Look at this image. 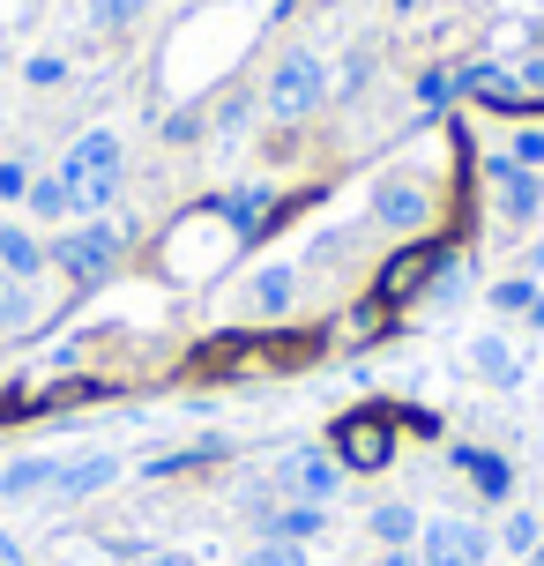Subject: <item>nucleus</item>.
Here are the masks:
<instances>
[{"label": "nucleus", "instance_id": "1", "mask_svg": "<svg viewBox=\"0 0 544 566\" xmlns=\"http://www.w3.org/2000/svg\"><path fill=\"white\" fill-rule=\"evenodd\" d=\"M119 171H127L119 135H105V127L75 135L67 157H60V195H67V209H105V201L119 195Z\"/></svg>", "mask_w": 544, "mask_h": 566}, {"label": "nucleus", "instance_id": "2", "mask_svg": "<svg viewBox=\"0 0 544 566\" xmlns=\"http://www.w3.org/2000/svg\"><path fill=\"white\" fill-rule=\"evenodd\" d=\"M448 254H456V239H448V231H426V239H402L396 254L380 261V276H373V291H366V298H380L388 313H402L410 298H426L432 269H440Z\"/></svg>", "mask_w": 544, "mask_h": 566}, {"label": "nucleus", "instance_id": "3", "mask_svg": "<svg viewBox=\"0 0 544 566\" xmlns=\"http://www.w3.org/2000/svg\"><path fill=\"white\" fill-rule=\"evenodd\" d=\"M119 254H127V231L119 224H75V231H60L53 247H45V261H53L67 283H83V291H97V283L113 276Z\"/></svg>", "mask_w": 544, "mask_h": 566}, {"label": "nucleus", "instance_id": "4", "mask_svg": "<svg viewBox=\"0 0 544 566\" xmlns=\"http://www.w3.org/2000/svg\"><path fill=\"white\" fill-rule=\"evenodd\" d=\"M328 454L373 478V470H388L396 462V424H388V402H366V410H344V418L328 424Z\"/></svg>", "mask_w": 544, "mask_h": 566}, {"label": "nucleus", "instance_id": "5", "mask_svg": "<svg viewBox=\"0 0 544 566\" xmlns=\"http://www.w3.org/2000/svg\"><path fill=\"white\" fill-rule=\"evenodd\" d=\"M321 97H328V75H321L314 53H284L276 60V75H269V119L299 127V119L321 113Z\"/></svg>", "mask_w": 544, "mask_h": 566}, {"label": "nucleus", "instance_id": "6", "mask_svg": "<svg viewBox=\"0 0 544 566\" xmlns=\"http://www.w3.org/2000/svg\"><path fill=\"white\" fill-rule=\"evenodd\" d=\"M432 217H440V195H432V179H418V171H388V179L373 187V224L418 231V239H426Z\"/></svg>", "mask_w": 544, "mask_h": 566}, {"label": "nucleus", "instance_id": "7", "mask_svg": "<svg viewBox=\"0 0 544 566\" xmlns=\"http://www.w3.org/2000/svg\"><path fill=\"white\" fill-rule=\"evenodd\" d=\"M336 484H344V462L328 448H291L284 470H276V492H284V500H306V507H328Z\"/></svg>", "mask_w": 544, "mask_h": 566}, {"label": "nucleus", "instance_id": "8", "mask_svg": "<svg viewBox=\"0 0 544 566\" xmlns=\"http://www.w3.org/2000/svg\"><path fill=\"white\" fill-rule=\"evenodd\" d=\"M456 90H462V97H478L485 113H508V119H522L530 105H537V97H530V90H522L508 67H492V60H470V67H456Z\"/></svg>", "mask_w": 544, "mask_h": 566}, {"label": "nucleus", "instance_id": "9", "mask_svg": "<svg viewBox=\"0 0 544 566\" xmlns=\"http://www.w3.org/2000/svg\"><path fill=\"white\" fill-rule=\"evenodd\" d=\"M485 179H492V195H500V209H508V224H530L544 209V179L530 165H515V157H492Z\"/></svg>", "mask_w": 544, "mask_h": 566}, {"label": "nucleus", "instance_id": "10", "mask_svg": "<svg viewBox=\"0 0 544 566\" xmlns=\"http://www.w3.org/2000/svg\"><path fill=\"white\" fill-rule=\"evenodd\" d=\"M485 530L478 522H432L426 530V544H418V559L426 566H485Z\"/></svg>", "mask_w": 544, "mask_h": 566}, {"label": "nucleus", "instance_id": "11", "mask_svg": "<svg viewBox=\"0 0 544 566\" xmlns=\"http://www.w3.org/2000/svg\"><path fill=\"white\" fill-rule=\"evenodd\" d=\"M261 366V336H247V328H231V336H209L187 358V373H201V380H217V373H254Z\"/></svg>", "mask_w": 544, "mask_h": 566}, {"label": "nucleus", "instance_id": "12", "mask_svg": "<svg viewBox=\"0 0 544 566\" xmlns=\"http://www.w3.org/2000/svg\"><path fill=\"white\" fill-rule=\"evenodd\" d=\"M456 470L478 484V500H508V492H515V462H508L500 448H478V440H462V448H456Z\"/></svg>", "mask_w": 544, "mask_h": 566}, {"label": "nucleus", "instance_id": "13", "mask_svg": "<svg viewBox=\"0 0 544 566\" xmlns=\"http://www.w3.org/2000/svg\"><path fill=\"white\" fill-rule=\"evenodd\" d=\"M105 484H119V454H83V462H67L53 478V507H75V500H90V492H105Z\"/></svg>", "mask_w": 544, "mask_h": 566}, {"label": "nucleus", "instance_id": "14", "mask_svg": "<svg viewBox=\"0 0 544 566\" xmlns=\"http://www.w3.org/2000/svg\"><path fill=\"white\" fill-rule=\"evenodd\" d=\"M291 306H299V269H284V261L247 283V313H254V321H284Z\"/></svg>", "mask_w": 544, "mask_h": 566}, {"label": "nucleus", "instance_id": "15", "mask_svg": "<svg viewBox=\"0 0 544 566\" xmlns=\"http://www.w3.org/2000/svg\"><path fill=\"white\" fill-rule=\"evenodd\" d=\"M328 522H321V507H306V500H276V507L261 514V537H276V544H306L321 537Z\"/></svg>", "mask_w": 544, "mask_h": 566}, {"label": "nucleus", "instance_id": "16", "mask_svg": "<svg viewBox=\"0 0 544 566\" xmlns=\"http://www.w3.org/2000/svg\"><path fill=\"white\" fill-rule=\"evenodd\" d=\"M321 328H284V336H261V366H276V373H299V366H314L321 358Z\"/></svg>", "mask_w": 544, "mask_h": 566}, {"label": "nucleus", "instance_id": "17", "mask_svg": "<svg viewBox=\"0 0 544 566\" xmlns=\"http://www.w3.org/2000/svg\"><path fill=\"white\" fill-rule=\"evenodd\" d=\"M470 366H478V380H492V388H515L522 380V358L508 336H478L470 343Z\"/></svg>", "mask_w": 544, "mask_h": 566}, {"label": "nucleus", "instance_id": "18", "mask_svg": "<svg viewBox=\"0 0 544 566\" xmlns=\"http://www.w3.org/2000/svg\"><path fill=\"white\" fill-rule=\"evenodd\" d=\"M60 478V462H45V454H30V462H8L0 470V500H45Z\"/></svg>", "mask_w": 544, "mask_h": 566}, {"label": "nucleus", "instance_id": "19", "mask_svg": "<svg viewBox=\"0 0 544 566\" xmlns=\"http://www.w3.org/2000/svg\"><path fill=\"white\" fill-rule=\"evenodd\" d=\"M0 269H8V276H38V269H45V247H38V239H30L23 224H0Z\"/></svg>", "mask_w": 544, "mask_h": 566}, {"label": "nucleus", "instance_id": "20", "mask_svg": "<svg viewBox=\"0 0 544 566\" xmlns=\"http://www.w3.org/2000/svg\"><path fill=\"white\" fill-rule=\"evenodd\" d=\"M373 537L388 544V552H402V544L418 537V507H402V500H388V507H373Z\"/></svg>", "mask_w": 544, "mask_h": 566}, {"label": "nucleus", "instance_id": "21", "mask_svg": "<svg viewBox=\"0 0 544 566\" xmlns=\"http://www.w3.org/2000/svg\"><path fill=\"white\" fill-rule=\"evenodd\" d=\"M388 321H396V313L380 306V298H366V306H351V313H344V336L358 343V350H373V343L388 336Z\"/></svg>", "mask_w": 544, "mask_h": 566}, {"label": "nucleus", "instance_id": "22", "mask_svg": "<svg viewBox=\"0 0 544 566\" xmlns=\"http://www.w3.org/2000/svg\"><path fill=\"white\" fill-rule=\"evenodd\" d=\"M201 462H224V440H195V448H179V454H157L149 478H187V470H201Z\"/></svg>", "mask_w": 544, "mask_h": 566}, {"label": "nucleus", "instance_id": "23", "mask_svg": "<svg viewBox=\"0 0 544 566\" xmlns=\"http://www.w3.org/2000/svg\"><path fill=\"white\" fill-rule=\"evenodd\" d=\"M462 283H470V261H462V247H456V254H448L440 269H432L426 298H432V306H456V298H462Z\"/></svg>", "mask_w": 544, "mask_h": 566}, {"label": "nucleus", "instance_id": "24", "mask_svg": "<svg viewBox=\"0 0 544 566\" xmlns=\"http://www.w3.org/2000/svg\"><path fill=\"white\" fill-rule=\"evenodd\" d=\"M30 321V291H23V276H8V269H0V336H8V328H23Z\"/></svg>", "mask_w": 544, "mask_h": 566}, {"label": "nucleus", "instance_id": "25", "mask_svg": "<svg viewBox=\"0 0 544 566\" xmlns=\"http://www.w3.org/2000/svg\"><path fill=\"white\" fill-rule=\"evenodd\" d=\"M388 424L418 432V440H440V410H418V402H388Z\"/></svg>", "mask_w": 544, "mask_h": 566}, {"label": "nucleus", "instance_id": "26", "mask_svg": "<svg viewBox=\"0 0 544 566\" xmlns=\"http://www.w3.org/2000/svg\"><path fill=\"white\" fill-rule=\"evenodd\" d=\"M418 97H426V113H418V119L448 113V97H456V75H448V67H426V75H418Z\"/></svg>", "mask_w": 544, "mask_h": 566}, {"label": "nucleus", "instance_id": "27", "mask_svg": "<svg viewBox=\"0 0 544 566\" xmlns=\"http://www.w3.org/2000/svg\"><path fill=\"white\" fill-rule=\"evenodd\" d=\"M239 566H306V544H276V537H261Z\"/></svg>", "mask_w": 544, "mask_h": 566}, {"label": "nucleus", "instance_id": "28", "mask_svg": "<svg viewBox=\"0 0 544 566\" xmlns=\"http://www.w3.org/2000/svg\"><path fill=\"white\" fill-rule=\"evenodd\" d=\"M492 306H500V313H530V306H537V283H530V276L492 283Z\"/></svg>", "mask_w": 544, "mask_h": 566}, {"label": "nucleus", "instance_id": "29", "mask_svg": "<svg viewBox=\"0 0 544 566\" xmlns=\"http://www.w3.org/2000/svg\"><path fill=\"white\" fill-rule=\"evenodd\" d=\"M23 83H30V90H53V83H67V60H53V53L23 60Z\"/></svg>", "mask_w": 544, "mask_h": 566}, {"label": "nucleus", "instance_id": "30", "mask_svg": "<svg viewBox=\"0 0 544 566\" xmlns=\"http://www.w3.org/2000/svg\"><path fill=\"white\" fill-rule=\"evenodd\" d=\"M30 209H38V217H60V209H67V195H60V171H53V179H30Z\"/></svg>", "mask_w": 544, "mask_h": 566}, {"label": "nucleus", "instance_id": "31", "mask_svg": "<svg viewBox=\"0 0 544 566\" xmlns=\"http://www.w3.org/2000/svg\"><path fill=\"white\" fill-rule=\"evenodd\" d=\"M515 165H530V171H544V127H515V149H508Z\"/></svg>", "mask_w": 544, "mask_h": 566}, {"label": "nucleus", "instance_id": "32", "mask_svg": "<svg viewBox=\"0 0 544 566\" xmlns=\"http://www.w3.org/2000/svg\"><path fill=\"white\" fill-rule=\"evenodd\" d=\"M508 544H515V552H537V544H544V522H537V514H515V522H508Z\"/></svg>", "mask_w": 544, "mask_h": 566}, {"label": "nucleus", "instance_id": "33", "mask_svg": "<svg viewBox=\"0 0 544 566\" xmlns=\"http://www.w3.org/2000/svg\"><path fill=\"white\" fill-rule=\"evenodd\" d=\"M149 0H97V23H113V30H127L135 15H143Z\"/></svg>", "mask_w": 544, "mask_h": 566}, {"label": "nucleus", "instance_id": "34", "mask_svg": "<svg viewBox=\"0 0 544 566\" xmlns=\"http://www.w3.org/2000/svg\"><path fill=\"white\" fill-rule=\"evenodd\" d=\"M15 195H30V165L8 157V165H0V201H15Z\"/></svg>", "mask_w": 544, "mask_h": 566}, {"label": "nucleus", "instance_id": "35", "mask_svg": "<svg viewBox=\"0 0 544 566\" xmlns=\"http://www.w3.org/2000/svg\"><path fill=\"white\" fill-rule=\"evenodd\" d=\"M366 75H373V53H351V60H344V90H351V97L366 90Z\"/></svg>", "mask_w": 544, "mask_h": 566}, {"label": "nucleus", "instance_id": "36", "mask_svg": "<svg viewBox=\"0 0 544 566\" xmlns=\"http://www.w3.org/2000/svg\"><path fill=\"white\" fill-rule=\"evenodd\" d=\"M201 135V113H172L165 119V142H195Z\"/></svg>", "mask_w": 544, "mask_h": 566}, {"label": "nucleus", "instance_id": "37", "mask_svg": "<svg viewBox=\"0 0 544 566\" xmlns=\"http://www.w3.org/2000/svg\"><path fill=\"white\" fill-rule=\"evenodd\" d=\"M515 83L530 90V97H544V53H530V60H522V75H515Z\"/></svg>", "mask_w": 544, "mask_h": 566}, {"label": "nucleus", "instance_id": "38", "mask_svg": "<svg viewBox=\"0 0 544 566\" xmlns=\"http://www.w3.org/2000/svg\"><path fill=\"white\" fill-rule=\"evenodd\" d=\"M344 254H351V231H328V239L314 247V261H344Z\"/></svg>", "mask_w": 544, "mask_h": 566}, {"label": "nucleus", "instance_id": "39", "mask_svg": "<svg viewBox=\"0 0 544 566\" xmlns=\"http://www.w3.org/2000/svg\"><path fill=\"white\" fill-rule=\"evenodd\" d=\"M127 566H187L179 552H127Z\"/></svg>", "mask_w": 544, "mask_h": 566}, {"label": "nucleus", "instance_id": "40", "mask_svg": "<svg viewBox=\"0 0 544 566\" xmlns=\"http://www.w3.org/2000/svg\"><path fill=\"white\" fill-rule=\"evenodd\" d=\"M0 566H30V559H23V544L8 537V530H0Z\"/></svg>", "mask_w": 544, "mask_h": 566}, {"label": "nucleus", "instance_id": "41", "mask_svg": "<svg viewBox=\"0 0 544 566\" xmlns=\"http://www.w3.org/2000/svg\"><path fill=\"white\" fill-rule=\"evenodd\" d=\"M380 566H426V559H418V552H388Z\"/></svg>", "mask_w": 544, "mask_h": 566}, {"label": "nucleus", "instance_id": "42", "mask_svg": "<svg viewBox=\"0 0 544 566\" xmlns=\"http://www.w3.org/2000/svg\"><path fill=\"white\" fill-rule=\"evenodd\" d=\"M530 321H537V328H544V291H537V306H530Z\"/></svg>", "mask_w": 544, "mask_h": 566}, {"label": "nucleus", "instance_id": "43", "mask_svg": "<svg viewBox=\"0 0 544 566\" xmlns=\"http://www.w3.org/2000/svg\"><path fill=\"white\" fill-rule=\"evenodd\" d=\"M396 8H418V0H396Z\"/></svg>", "mask_w": 544, "mask_h": 566}]
</instances>
